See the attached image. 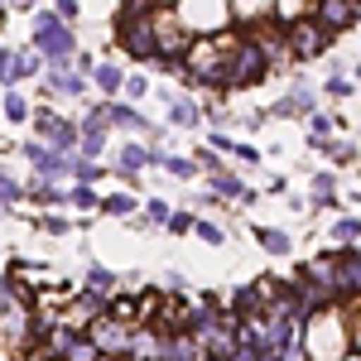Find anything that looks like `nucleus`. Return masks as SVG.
I'll use <instances>...</instances> for the list:
<instances>
[{"mask_svg": "<svg viewBox=\"0 0 361 361\" xmlns=\"http://www.w3.org/2000/svg\"><path fill=\"white\" fill-rule=\"evenodd\" d=\"M255 236H260V246L270 250V255H289V246H294V241H289V236H284L279 226H260Z\"/></svg>", "mask_w": 361, "mask_h": 361, "instance_id": "f3484780", "label": "nucleus"}, {"mask_svg": "<svg viewBox=\"0 0 361 361\" xmlns=\"http://www.w3.org/2000/svg\"><path fill=\"white\" fill-rule=\"evenodd\" d=\"M44 231L49 236H68V217H44Z\"/></svg>", "mask_w": 361, "mask_h": 361, "instance_id": "72a5a7b5", "label": "nucleus"}, {"mask_svg": "<svg viewBox=\"0 0 361 361\" xmlns=\"http://www.w3.org/2000/svg\"><path fill=\"white\" fill-rule=\"evenodd\" d=\"M357 82H361V68H357Z\"/></svg>", "mask_w": 361, "mask_h": 361, "instance_id": "4c0bfd02", "label": "nucleus"}, {"mask_svg": "<svg viewBox=\"0 0 361 361\" xmlns=\"http://www.w3.org/2000/svg\"><path fill=\"white\" fill-rule=\"evenodd\" d=\"M78 145H82V159H97V154L106 149V121L87 116V121H82V130H78Z\"/></svg>", "mask_w": 361, "mask_h": 361, "instance_id": "6e6552de", "label": "nucleus"}, {"mask_svg": "<svg viewBox=\"0 0 361 361\" xmlns=\"http://www.w3.org/2000/svg\"><path fill=\"white\" fill-rule=\"evenodd\" d=\"M333 236H337V246H342V250H357V241H361V217H342V222L333 226Z\"/></svg>", "mask_w": 361, "mask_h": 361, "instance_id": "2eb2a0df", "label": "nucleus"}, {"mask_svg": "<svg viewBox=\"0 0 361 361\" xmlns=\"http://www.w3.org/2000/svg\"><path fill=\"white\" fill-rule=\"evenodd\" d=\"M54 15L63 20V25H73V20L82 15V5H78V0H58V10H54Z\"/></svg>", "mask_w": 361, "mask_h": 361, "instance_id": "c756f323", "label": "nucleus"}, {"mask_svg": "<svg viewBox=\"0 0 361 361\" xmlns=\"http://www.w3.org/2000/svg\"><path fill=\"white\" fill-rule=\"evenodd\" d=\"M164 289H173V294H178V289H183V275H178V270H169V275H164Z\"/></svg>", "mask_w": 361, "mask_h": 361, "instance_id": "e433bc0d", "label": "nucleus"}, {"mask_svg": "<svg viewBox=\"0 0 361 361\" xmlns=\"http://www.w3.org/2000/svg\"><path fill=\"white\" fill-rule=\"evenodd\" d=\"M68 197V202H73V207H82V212H92V207H102V197L92 193V188H87V183H78V188H73V193H63Z\"/></svg>", "mask_w": 361, "mask_h": 361, "instance_id": "b1692460", "label": "nucleus"}, {"mask_svg": "<svg viewBox=\"0 0 361 361\" xmlns=\"http://www.w3.org/2000/svg\"><path fill=\"white\" fill-rule=\"evenodd\" d=\"M102 212H106V217H130V212H135V197H130V193L102 197Z\"/></svg>", "mask_w": 361, "mask_h": 361, "instance_id": "aec40b11", "label": "nucleus"}, {"mask_svg": "<svg viewBox=\"0 0 361 361\" xmlns=\"http://www.w3.org/2000/svg\"><path fill=\"white\" fill-rule=\"evenodd\" d=\"M159 169H169L173 178H193V173H197V164H193V159H183V154H159Z\"/></svg>", "mask_w": 361, "mask_h": 361, "instance_id": "412c9836", "label": "nucleus"}, {"mask_svg": "<svg viewBox=\"0 0 361 361\" xmlns=\"http://www.w3.org/2000/svg\"><path fill=\"white\" fill-rule=\"evenodd\" d=\"M169 231H193V217H188V212H169Z\"/></svg>", "mask_w": 361, "mask_h": 361, "instance_id": "7c9ffc66", "label": "nucleus"}, {"mask_svg": "<svg viewBox=\"0 0 361 361\" xmlns=\"http://www.w3.org/2000/svg\"><path fill=\"white\" fill-rule=\"evenodd\" d=\"M15 78H20V54L0 49V82H15Z\"/></svg>", "mask_w": 361, "mask_h": 361, "instance_id": "bb28decb", "label": "nucleus"}, {"mask_svg": "<svg viewBox=\"0 0 361 361\" xmlns=\"http://www.w3.org/2000/svg\"><path fill=\"white\" fill-rule=\"evenodd\" d=\"M39 135H44V149H54V154H63V149H73L78 145V126H68L63 116H54V111H39Z\"/></svg>", "mask_w": 361, "mask_h": 361, "instance_id": "7ed1b4c3", "label": "nucleus"}, {"mask_svg": "<svg viewBox=\"0 0 361 361\" xmlns=\"http://www.w3.org/2000/svg\"><path fill=\"white\" fill-rule=\"evenodd\" d=\"M159 361H207V357H202L197 337H188V333H164V352H159Z\"/></svg>", "mask_w": 361, "mask_h": 361, "instance_id": "0eeeda50", "label": "nucleus"}, {"mask_svg": "<svg viewBox=\"0 0 361 361\" xmlns=\"http://www.w3.org/2000/svg\"><path fill=\"white\" fill-rule=\"evenodd\" d=\"M236 159H241V164H260V154H255L250 145H236Z\"/></svg>", "mask_w": 361, "mask_h": 361, "instance_id": "c9c22d12", "label": "nucleus"}, {"mask_svg": "<svg viewBox=\"0 0 361 361\" xmlns=\"http://www.w3.org/2000/svg\"><path fill=\"white\" fill-rule=\"evenodd\" d=\"M29 197H34L39 207H58V202H68V197H63V188L44 183V178H34V183H29Z\"/></svg>", "mask_w": 361, "mask_h": 361, "instance_id": "dca6fc26", "label": "nucleus"}, {"mask_svg": "<svg viewBox=\"0 0 361 361\" xmlns=\"http://www.w3.org/2000/svg\"><path fill=\"white\" fill-rule=\"evenodd\" d=\"M197 102H188V97H173V102H169V121H173V126H197Z\"/></svg>", "mask_w": 361, "mask_h": 361, "instance_id": "4468645a", "label": "nucleus"}, {"mask_svg": "<svg viewBox=\"0 0 361 361\" xmlns=\"http://www.w3.org/2000/svg\"><path fill=\"white\" fill-rule=\"evenodd\" d=\"M34 44H39V58H49V68H68L73 63V29L58 20L54 10H39L34 15Z\"/></svg>", "mask_w": 361, "mask_h": 361, "instance_id": "f257e3e1", "label": "nucleus"}, {"mask_svg": "<svg viewBox=\"0 0 361 361\" xmlns=\"http://www.w3.org/2000/svg\"><path fill=\"white\" fill-rule=\"evenodd\" d=\"M20 193H25V188L10 178V169H0V212H10V202H15Z\"/></svg>", "mask_w": 361, "mask_h": 361, "instance_id": "5701e85b", "label": "nucleus"}, {"mask_svg": "<svg viewBox=\"0 0 361 361\" xmlns=\"http://www.w3.org/2000/svg\"><path fill=\"white\" fill-rule=\"evenodd\" d=\"M126 337H130V328H121L116 318H106V313H102V318L92 323L87 342H92V352H116V357H121V352H126Z\"/></svg>", "mask_w": 361, "mask_h": 361, "instance_id": "39448f33", "label": "nucleus"}, {"mask_svg": "<svg viewBox=\"0 0 361 361\" xmlns=\"http://www.w3.org/2000/svg\"><path fill=\"white\" fill-rule=\"evenodd\" d=\"M333 121L337 116H308V140H313V145H323V140H328V130H333Z\"/></svg>", "mask_w": 361, "mask_h": 361, "instance_id": "393cba45", "label": "nucleus"}, {"mask_svg": "<svg viewBox=\"0 0 361 361\" xmlns=\"http://www.w3.org/2000/svg\"><path fill=\"white\" fill-rule=\"evenodd\" d=\"M49 92L54 97H82V78L68 68H49Z\"/></svg>", "mask_w": 361, "mask_h": 361, "instance_id": "9d476101", "label": "nucleus"}, {"mask_svg": "<svg viewBox=\"0 0 361 361\" xmlns=\"http://www.w3.org/2000/svg\"><path fill=\"white\" fill-rule=\"evenodd\" d=\"M342 361H352V357H342Z\"/></svg>", "mask_w": 361, "mask_h": 361, "instance_id": "58836bf2", "label": "nucleus"}, {"mask_svg": "<svg viewBox=\"0 0 361 361\" xmlns=\"http://www.w3.org/2000/svg\"><path fill=\"white\" fill-rule=\"evenodd\" d=\"M333 289L342 294V299L361 294V250H342V255H333Z\"/></svg>", "mask_w": 361, "mask_h": 361, "instance_id": "20e7f679", "label": "nucleus"}, {"mask_svg": "<svg viewBox=\"0 0 361 361\" xmlns=\"http://www.w3.org/2000/svg\"><path fill=\"white\" fill-rule=\"evenodd\" d=\"M102 121H106V126H121V130H145V116H140L135 106H106Z\"/></svg>", "mask_w": 361, "mask_h": 361, "instance_id": "ddd939ff", "label": "nucleus"}, {"mask_svg": "<svg viewBox=\"0 0 361 361\" xmlns=\"http://www.w3.org/2000/svg\"><path fill=\"white\" fill-rule=\"evenodd\" d=\"M0 106H5L10 121H25V116H29V102L20 97V92H5V97H0Z\"/></svg>", "mask_w": 361, "mask_h": 361, "instance_id": "a878e982", "label": "nucleus"}, {"mask_svg": "<svg viewBox=\"0 0 361 361\" xmlns=\"http://www.w3.org/2000/svg\"><path fill=\"white\" fill-rule=\"evenodd\" d=\"M126 92H130V97H145L149 82H145V78H126Z\"/></svg>", "mask_w": 361, "mask_h": 361, "instance_id": "f704fd0d", "label": "nucleus"}, {"mask_svg": "<svg viewBox=\"0 0 361 361\" xmlns=\"http://www.w3.org/2000/svg\"><path fill=\"white\" fill-rule=\"evenodd\" d=\"M279 39H289V54H294V58H318V54H328V44H333V34H328V29H318L313 15L289 20V25L279 29Z\"/></svg>", "mask_w": 361, "mask_h": 361, "instance_id": "f03ea898", "label": "nucleus"}, {"mask_svg": "<svg viewBox=\"0 0 361 361\" xmlns=\"http://www.w3.org/2000/svg\"><path fill=\"white\" fill-rule=\"evenodd\" d=\"M328 92H333V97H352V82L337 73V78H328Z\"/></svg>", "mask_w": 361, "mask_h": 361, "instance_id": "473e14b6", "label": "nucleus"}, {"mask_svg": "<svg viewBox=\"0 0 361 361\" xmlns=\"http://www.w3.org/2000/svg\"><path fill=\"white\" fill-rule=\"evenodd\" d=\"M308 106H313V87L299 82L289 97H279V102H275V116H294V111H308Z\"/></svg>", "mask_w": 361, "mask_h": 361, "instance_id": "f8f14e48", "label": "nucleus"}, {"mask_svg": "<svg viewBox=\"0 0 361 361\" xmlns=\"http://www.w3.org/2000/svg\"><path fill=\"white\" fill-rule=\"evenodd\" d=\"M313 20H318V29H328V34H337V29L357 25L361 20V5H347V0H328V5H318V10H308Z\"/></svg>", "mask_w": 361, "mask_h": 361, "instance_id": "423d86ee", "label": "nucleus"}, {"mask_svg": "<svg viewBox=\"0 0 361 361\" xmlns=\"http://www.w3.org/2000/svg\"><path fill=\"white\" fill-rule=\"evenodd\" d=\"M39 73V54H20V78H34Z\"/></svg>", "mask_w": 361, "mask_h": 361, "instance_id": "2f4dec72", "label": "nucleus"}, {"mask_svg": "<svg viewBox=\"0 0 361 361\" xmlns=\"http://www.w3.org/2000/svg\"><path fill=\"white\" fill-rule=\"evenodd\" d=\"M97 87L111 97V92H121V87H126V73H121L116 63H102V68H97Z\"/></svg>", "mask_w": 361, "mask_h": 361, "instance_id": "6ab92c4d", "label": "nucleus"}, {"mask_svg": "<svg viewBox=\"0 0 361 361\" xmlns=\"http://www.w3.org/2000/svg\"><path fill=\"white\" fill-rule=\"evenodd\" d=\"M313 202H318V207H333L337 202V178L333 173H318V178H313Z\"/></svg>", "mask_w": 361, "mask_h": 361, "instance_id": "a211bd4d", "label": "nucleus"}, {"mask_svg": "<svg viewBox=\"0 0 361 361\" xmlns=\"http://www.w3.org/2000/svg\"><path fill=\"white\" fill-rule=\"evenodd\" d=\"M193 236H202L207 246H222V241H226V231H222V226H212V222H193Z\"/></svg>", "mask_w": 361, "mask_h": 361, "instance_id": "cd10ccee", "label": "nucleus"}, {"mask_svg": "<svg viewBox=\"0 0 361 361\" xmlns=\"http://www.w3.org/2000/svg\"><path fill=\"white\" fill-rule=\"evenodd\" d=\"M145 217H149V222H169V202L164 197H149V202H145Z\"/></svg>", "mask_w": 361, "mask_h": 361, "instance_id": "c85d7f7f", "label": "nucleus"}, {"mask_svg": "<svg viewBox=\"0 0 361 361\" xmlns=\"http://www.w3.org/2000/svg\"><path fill=\"white\" fill-rule=\"evenodd\" d=\"M212 193H222V197H236L241 207H246V202H255V193H250V188L241 183V178H231V173H212Z\"/></svg>", "mask_w": 361, "mask_h": 361, "instance_id": "9b49d317", "label": "nucleus"}, {"mask_svg": "<svg viewBox=\"0 0 361 361\" xmlns=\"http://www.w3.org/2000/svg\"><path fill=\"white\" fill-rule=\"evenodd\" d=\"M145 164H149V149H145V145H121V154H116V169H121V178L140 173Z\"/></svg>", "mask_w": 361, "mask_h": 361, "instance_id": "1a4fd4ad", "label": "nucleus"}, {"mask_svg": "<svg viewBox=\"0 0 361 361\" xmlns=\"http://www.w3.org/2000/svg\"><path fill=\"white\" fill-rule=\"evenodd\" d=\"M87 284H92V294H106V289H116V275L106 265H92V270H87Z\"/></svg>", "mask_w": 361, "mask_h": 361, "instance_id": "4be33fe9", "label": "nucleus"}]
</instances>
